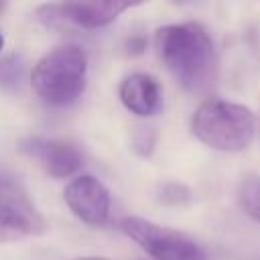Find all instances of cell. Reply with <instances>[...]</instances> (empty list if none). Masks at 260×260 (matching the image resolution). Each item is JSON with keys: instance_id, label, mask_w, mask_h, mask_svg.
<instances>
[{"instance_id": "1", "label": "cell", "mask_w": 260, "mask_h": 260, "mask_svg": "<svg viewBox=\"0 0 260 260\" xmlns=\"http://www.w3.org/2000/svg\"><path fill=\"white\" fill-rule=\"evenodd\" d=\"M156 53L179 85L205 93L217 81V57L207 30L197 22L167 24L156 30Z\"/></svg>"}, {"instance_id": "2", "label": "cell", "mask_w": 260, "mask_h": 260, "mask_svg": "<svg viewBox=\"0 0 260 260\" xmlns=\"http://www.w3.org/2000/svg\"><path fill=\"white\" fill-rule=\"evenodd\" d=\"M87 79V55L77 45H61L43 55L32 71L35 93L53 108H65L79 100Z\"/></svg>"}, {"instance_id": "3", "label": "cell", "mask_w": 260, "mask_h": 260, "mask_svg": "<svg viewBox=\"0 0 260 260\" xmlns=\"http://www.w3.org/2000/svg\"><path fill=\"white\" fill-rule=\"evenodd\" d=\"M191 132L213 150L240 152L254 138V114L242 104L205 100L191 118Z\"/></svg>"}, {"instance_id": "4", "label": "cell", "mask_w": 260, "mask_h": 260, "mask_svg": "<svg viewBox=\"0 0 260 260\" xmlns=\"http://www.w3.org/2000/svg\"><path fill=\"white\" fill-rule=\"evenodd\" d=\"M122 232L152 260H207L203 248L183 232L152 223L144 217H124Z\"/></svg>"}, {"instance_id": "5", "label": "cell", "mask_w": 260, "mask_h": 260, "mask_svg": "<svg viewBox=\"0 0 260 260\" xmlns=\"http://www.w3.org/2000/svg\"><path fill=\"white\" fill-rule=\"evenodd\" d=\"M43 230L45 221L41 213L16 181L0 189V242H14Z\"/></svg>"}, {"instance_id": "6", "label": "cell", "mask_w": 260, "mask_h": 260, "mask_svg": "<svg viewBox=\"0 0 260 260\" xmlns=\"http://www.w3.org/2000/svg\"><path fill=\"white\" fill-rule=\"evenodd\" d=\"M65 203L71 213L87 225H102L110 215V191L93 175H79L65 187Z\"/></svg>"}, {"instance_id": "7", "label": "cell", "mask_w": 260, "mask_h": 260, "mask_svg": "<svg viewBox=\"0 0 260 260\" xmlns=\"http://www.w3.org/2000/svg\"><path fill=\"white\" fill-rule=\"evenodd\" d=\"M148 0H79L59 4V14L69 26L79 28H102L114 22L128 8L140 6Z\"/></svg>"}, {"instance_id": "8", "label": "cell", "mask_w": 260, "mask_h": 260, "mask_svg": "<svg viewBox=\"0 0 260 260\" xmlns=\"http://www.w3.org/2000/svg\"><path fill=\"white\" fill-rule=\"evenodd\" d=\"M26 154L30 156H37L45 171L55 177V179H65V177H71L75 175L81 165H83V154L81 150L73 144V142H67V140H57V138H32V140H26L22 142L20 146Z\"/></svg>"}, {"instance_id": "9", "label": "cell", "mask_w": 260, "mask_h": 260, "mask_svg": "<svg viewBox=\"0 0 260 260\" xmlns=\"http://www.w3.org/2000/svg\"><path fill=\"white\" fill-rule=\"evenodd\" d=\"M118 95L124 108L140 118L154 116L162 106V91H160L158 81L152 75L142 73V71L126 75L120 81Z\"/></svg>"}, {"instance_id": "10", "label": "cell", "mask_w": 260, "mask_h": 260, "mask_svg": "<svg viewBox=\"0 0 260 260\" xmlns=\"http://www.w3.org/2000/svg\"><path fill=\"white\" fill-rule=\"evenodd\" d=\"M26 75V61L20 53H10L0 59V89L4 91H20Z\"/></svg>"}, {"instance_id": "11", "label": "cell", "mask_w": 260, "mask_h": 260, "mask_svg": "<svg viewBox=\"0 0 260 260\" xmlns=\"http://www.w3.org/2000/svg\"><path fill=\"white\" fill-rule=\"evenodd\" d=\"M238 201L244 213L250 219L260 223V177L258 175H250L242 181L238 189Z\"/></svg>"}, {"instance_id": "12", "label": "cell", "mask_w": 260, "mask_h": 260, "mask_svg": "<svg viewBox=\"0 0 260 260\" xmlns=\"http://www.w3.org/2000/svg\"><path fill=\"white\" fill-rule=\"evenodd\" d=\"M154 142H156V134L152 128H138L132 136V148L140 156H148L154 148Z\"/></svg>"}, {"instance_id": "13", "label": "cell", "mask_w": 260, "mask_h": 260, "mask_svg": "<svg viewBox=\"0 0 260 260\" xmlns=\"http://www.w3.org/2000/svg\"><path fill=\"white\" fill-rule=\"evenodd\" d=\"M160 199L165 201V203H183V201H187L189 199V191H187V187H183V185H177V183H167V185H162V189H160Z\"/></svg>"}, {"instance_id": "14", "label": "cell", "mask_w": 260, "mask_h": 260, "mask_svg": "<svg viewBox=\"0 0 260 260\" xmlns=\"http://www.w3.org/2000/svg\"><path fill=\"white\" fill-rule=\"evenodd\" d=\"M126 47H128V51H130L132 55H138V53H142V51L146 49V39H144L142 35L130 37V41L126 43Z\"/></svg>"}, {"instance_id": "15", "label": "cell", "mask_w": 260, "mask_h": 260, "mask_svg": "<svg viewBox=\"0 0 260 260\" xmlns=\"http://www.w3.org/2000/svg\"><path fill=\"white\" fill-rule=\"evenodd\" d=\"M12 181H14V177H12V175H8L6 171H2V169H0V189H4L6 185H10Z\"/></svg>"}, {"instance_id": "16", "label": "cell", "mask_w": 260, "mask_h": 260, "mask_svg": "<svg viewBox=\"0 0 260 260\" xmlns=\"http://www.w3.org/2000/svg\"><path fill=\"white\" fill-rule=\"evenodd\" d=\"M75 260H108V258H98V256H83V258H75Z\"/></svg>"}, {"instance_id": "17", "label": "cell", "mask_w": 260, "mask_h": 260, "mask_svg": "<svg viewBox=\"0 0 260 260\" xmlns=\"http://www.w3.org/2000/svg\"><path fill=\"white\" fill-rule=\"evenodd\" d=\"M2 49H4V37H2V32H0V53H2Z\"/></svg>"}, {"instance_id": "18", "label": "cell", "mask_w": 260, "mask_h": 260, "mask_svg": "<svg viewBox=\"0 0 260 260\" xmlns=\"http://www.w3.org/2000/svg\"><path fill=\"white\" fill-rule=\"evenodd\" d=\"M173 2H177V4H185V2H189V0H173Z\"/></svg>"}, {"instance_id": "19", "label": "cell", "mask_w": 260, "mask_h": 260, "mask_svg": "<svg viewBox=\"0 0 260 260\" xmlns=\"http://www.w3.org/2000/svg\"><path fill=\"white\" fill-rule=\"evenodd\" d=\"M258 260H260V258H258Z\"/></svg>"}]
</instances>
